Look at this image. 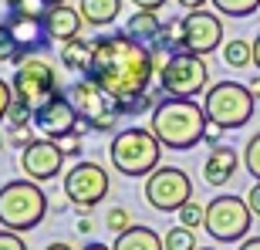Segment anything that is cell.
<instances>
[{"label": "cell", "instance_id": "7bdbcfd3", "mask_svg": "<svg viewBox=\"0 0 260 250\" xmlns=\"http://www.w3.org/2000/svg\"><path fill=\"white\" fill-rule=\"evenodd\" d=\"M0 4H4L7 10H20V4H24V0H0Z\"/></svg>", "mask_w": 260, "mask_h": 250}, {"label": "cell", "instance_id": "7c38bea8", "mask_svg": "<svg viewBox=\"0 0 260 250\" xmlns=\"http://www.w3.org/2000/svg\"><path fill=\"white\" fill-rule=\"evenodd\" d=\"M20 173L34 179V183H51L54 176H61L64 169V149L58 139H34L27 149H20Z\"/></svg>", "mask_w": 260, "mask_h": 250}, {"label": "cell", "instance_id": "7dc6e473", "mask_svg": "<svg viewBox=\"0 0 260 250\" xmlns=\"http://www.w3.org/2000/svg\"><path fill=\"white\" fill-rule=\"evenodd\" d=\"M4 145H7V135H4V132H0V149H4Z\"/></svg>", "mask_w": 260, "mask_h": 250}, {"label": "cell", "instance_id": "bcb514c9", "mask_svg": "<svg viewBox=\"0 0 260 250\" xmlns=\"http://www.w3.org/2000/svg\"><path fill=\"white\" fill-rule=\"evenodd\" d=\"M44 4H48V7H58V4H68V0H44Z\"/></svg>", "mask_w": 260, "mask_h": 250}, {"label": "cell", "instance_id": "277c9868", "mask_svg": "<svg viewBox=\"0 0 260 250\" xmlns=\"http://www.w3.org/2000/svg\"><path fill=\"white\" fill-rule=\"evenodd\" d=\"M166 145L152 135V129H122V132L112 135V145H108V159L115 166V173L128 176V179H139V176H149L159 169V159H162Z\"/></svg>", "mask_w": 260, "mask_h": 250}, {"label": "cell", "instance_id": "ffe728a7", "mask_svg": "<svg viewBox=\"0 0 260 250\" xmlns=\"http://www.w3.org/2000/svg\"><path fill=\"white\" fill-rule=\"evenodd\" d=\"M78 10H81L85 24H91V27H108V24H115V20H118L122 0H81Z\"/></svg>", "mask_w": 260, "mask_h": 250}, {"label": "cell", "instance_id": "f6af8a7d", "mask_svg": "<svg viewBox=\"0 0 260 250\" xmlns=\"http://www.w3.org/2000/svg\"><path fill=\"white\" fill-rule=\"evenodd\" d=\"M250 91H253V95H260V78H253V81H250Z\"/></svg>", "mask_w": 260, "mask_h": 250}, {"label": "cell", "instance_id": "603a6c76", "mask_svg": "<svg viewBox=\"0 0 260 250\" xmlns=\"http://www.w3.org/2000/svg\"><path fill=\"white\" fill-rule=\"evenodd\" d=\"M223 65L226 68H250L253 65V41L230 38L223 44Z\"/></svg>", "mask_w": 260, "mask_h": 250}, {"label": "cell", "instance_id": "ba28073f", "mask_svg": "<svg viewBox=\"0 0 260 250\" xmlns=\"http://www.w3.org/2000/svg\"><path fill=\"white\" fill-rule=\"evenodd\" d=\"M210 85V68L203 61V54L193 51H176L169 54L159 71V88L173 98H196Z\"/></svg>", "mask_w": 260, "mask_h": 250}, {"label": "cell", "instance_id": "60d3db41", "mask_svg": "<svg viewBox=\"0 0 260 250\" xmlns=\"http://www.w3.org/2000/svg\"><path fill=\"white\" fill-rule=\"evenodd\" d=\"M44 250H75V247H71V243H64V240H54V243H48Z\"/></svg>", "mask_w": 260, "mask_h": 250}, {"label": "cell", "instance_id": "3957f363", "mask_svg": "<svg viewBox=\"0 0 260 250\" xmlns=\"http://www.w3.org/2000/svg\"><path fill=\"white\" fill-rule=\"evenodd\" d=\"M48 216V196L34 179H10L0 186V227L14 233L38 230Z\"/></svg>", "mask_w": 260, "mask_h": 250}, {"label": "cell", "instance_id": "6da1fadb", "mask_svg": "<svg viewBox=\"0 0 260 250\" xmlns=\"http://www.w3.org/2000/svg\"><path fill=\"white\" fill-rule=\"evenodd\" d=\"M88 78L115 105H125L132 98L149 95V85L155 78V54L128 30H115L95 38V61L88 68Z\"/></svg>", "mask_w": 260, "mask_h": 250}, {"label": "cell", "instance_id": "b9f144b4", "mask_svg": "<svg viewBox=\"0 0 260 250\" xmlns=\"http://www.w3.org/2000/svg\"><path fill=\"white\" fill-rule=\"evenodd\" d=\"M253 65L260 68V34H257V38H253Z\"/></svg>", "mask_w": 260, "mask_h": 250}, {"label": "cell", "instance_id": "52a82bcc", "mask_svg": "<svg viewBox=\"0 0 260 250\" xmlns=\"http://www.w3.org/2000/svg\"><path fill=\"white\" fill-rule=\"evenodd\" d=\"M10 85H14V98L20 105H27L30 112H41L51 98L61 95L58 71L51 68V61L38 58V54H27V58L17 61V71L10 78Z\"/></svg>", "mask_w": 260, "mask_h": 250}, {"label": "cell", "instance_id": "5b68a950", "mask_svg": "<svg viewBox=\"0 0 260 250\" xmlns=\"http://www.w3.org/2000/svg\"><path fill=\"white\" fill-rule=\"evenodd\" d=\"M250 223H253V210L247 203V196L240 200L233 193H223V196H213L206 203L203 230L216 243H243L250 237Z\"/></svg>", "mask_w": 260, "mask_h": 250}, {"label": "cell", "instance_id": "d590c367", "mask_svg": "<svg viewBox=\"0 0 260 250\" xmlns=\"http://www.w3.org/2000/svg\"><path fill=\"white\" fill-rule=\"evenodd\" d=\"M247 203H250V210H253V216H260V179L250 186V193H247Z\"/></svg>", "mask_w": 260, "mask_h": 250}, {"label": "cell", "instance_id": "cb8c5ba5", "mask_svg": "<svg viewBox=\"0 0 260 250\" xmlns=\"http://www.w3.org/2000/svg\"><path fill=\"white\" fill-rule=\"evenodd\" d=\"M213 10H220L226 17H250L260 10V0H210Z\"/></svg>", "mask_w": 260, "mask_h": 250}, {"label": "cell", "instance_id": "f546056e", "mask_svg": "<svg viewBox=\"0 0 260 250\" xmlns=\"http://www.w3.org/2000/svg\"><path fill=\"white\" fill-rule=\"evenodd\" d=\"M30 118H34V112H30L27 105H20L17 98H14V105H10V112H7L10 129H17V125H30Z\"/></svg>", "mask_w": 260, "mask_h": 250}, {"label": "cell", "instance_id": "4316f807", "mask_svg": "<svg viewBox=\"0 0 260 250\" xmlns=\"http://www.w3.org/2000/svg\"><path fill=\"white\" fill-rule=\"evenodd\" d=\"M243 169H247L253 179H260V132L250 135L247 145H243Z\"/></svg>", "mask_w": 260, "mask_h": 250}, {"label": "cell", "instance_id": "e575fe53", "mask_svg": "<svg viewBox=\"0 0 260 250\" xmlns=\"http://www.w3.org/2000/svg\"><path fill=\"white\" fill-rule=\"evenodd\" d=\"M223 132H226V129H220V125H216V122H206V132H203V142H206V145H210V149H213V145H220Z\"/></svg>", "mask_w": 260, "mask_h": 250}, {"label": "cell", "instance_id": "7402d4cb", "mask_svg": "<svg viewBox=\"0 0 260 250\" xmlns=\"http://www.w3.org/2000/svg\"><path fill=\"white\" fill-rule=\"evenodd\" d=\"M159 27H162V20H159L155 10H135L132 17H128V24H125V30L139 41H155Z\"/></svg>", "mask_w": 260, "mask_h": 250}, {"label": "cell", "instance_id": "d6a6232c", "mask_svg": "<svg viewBox=\"0 0 260 250\" xmlns=\"http://www.w3.org/2000/svg\"><path fill=\"white\" fill-rule=\"evenodd\" d=\"M14 145H20V149H27L30 142H34V135H30V125H17V129H10V135H7Z\"/></svg>", "mask_w": 260, "mask_h": 250}, {"label": "cell", "instance_id": "8fae6325", "mask_svg": "<svg viewBox=\"0 0 260 250\" xmlns=\"http://www.w3.org/2000/svg\"><path fill=\"white\" fill-rule=\"evenodd\" d=\"M68 98H71V105L78 108L81 122H85L91 132H112V129H115V122H118L115 102H112L88 75L78 78L75 85L68 88Z\"/></svg>", "mask_w": 260, "mask_h": 250}, {"label": "cell", "instance_id": "f1b7e54d", "mask_svg": "<svg viewBox=\"0 0 260 250\" xmlns=\"http://www.w3.org/2000/svg\"><path fill=\"white\" fill-rule=\"evenodd\" d=\"M105 227L118 237V233H125L128 227H132V216H128V210H122V206H112V210L105 213Z\"/></svg>", "mask_w": 260, "mask_h": 250}, {"label": "cell", "instance_id": "836d02e7", "mask_svg": "<svg viewBox=\"0 0 260 250\" xmlns=\"http://www.w3.org/2000/svg\"><path fill=\"white\" fill-rule=\"evenodd\" d=\"M58 142H61V149H64V155H75V159H78V155H81V135H64V139H58Z\"/></svg>", "mask_w": 260, "mask_h": 250}, {"label": "cell", "instance_id": "c3c4849f", "mask_svg": "<svg viewBox=\"0 0 260 250\" xmlns=\"http://www.w3.org/2000/svg\"><path fill=\"white\" fill-rule=\"evenodd\" d=\"M200 250H213V247H200Z\"/></svg>", "mask_w": 260, "mask_h": 250}, {"label": "cell", "instance_id": "1f68e13d", "mask_svg": "<svg viewBox=\"0 0 260 250\" xmlns=\"http://www.w3.org/2000/svg\"><path fill=\"white\" fill-rule=\"evenodd\" d=\"M0 250H27L24 237L14 230H0Z\"/></svg>", "mask_w": 260, "mask_h": 250}, {"label": "cell", "instance_id": "ab89813d", "mask_svg": "<svg viewBox=\"0 0 260 250\" xmlns=\"http://www.w3.org/2000/svg\"><path fill=\"white\" fill-rule=\"evenodd\" d=\"M240 250H260V237H247V240L240 243Z\"/></svg>", "mask_w": 260, "mask_h": 250}, {"label": "cell", "instance_id": "484cf974", "mask_svg": "<svg viewBox=\"0 0 260 250\" xmlns=\"http://www.w3.org/2000/svg\"><path fill=\"white\" fill-rule=\"evenodd\" d=\"M24 58V48H20V41L14 38V30L7 27V24H0V61H17Z\"/></svg>", "mask_w": 260, "mask_h": 250}, {"label": "cell", "instance_id": "5bb4252c", "mask_svg": "<svg viewBox=\"0 0 260 250\" xmlns=\"http://www.w3.org/2000/svg\"><path fill=\"white\" fill-rule=\"evenodd\" d=\"M34 125H38L48 139H64V135H75L78 132L81 115H78V108L71 105V98L58 95V98H51L41 112H34Z\"/></svg>", "mask_w": 260, "mask_h": 250}, {"label": "cell", "instance_id": "7a4b0ae2", "mask_svg": "<svg viewBox=\"0 0 260 250\" xmlns=\"http://www.w3.org/2000/svg\"><path fill=\"white\" fill-rule=\"evenodd\" d=\"M206 108L196 105L193 98H162L159 105L149 112V129L166 149L186 152L203 145V132H206Z\"/></svg>", "mask_w": 260, "mask_h": 250}, {"label": "cell", "instance_id": "2e32d148", "mask_svg": "<svg viewBox=\"0 0 260 250\" xmlns=\"http://www.w3.org/2000/svg\"><path fill=\"white\" fill-rule=\"evenodd\" d=\"M41 20H44V30H48L51 41H71L81 34V24H85V17H81V10L71 7V4H58V7H48L44 14H41Z\"/></svg>", "mask_w": 260, "mask_h": 250}, {"label": "cell", "instance_id": "f35d334b", "mask_svg": "<svg viewBox=\"0 0 260 250\" xmlns=\"http://www.w3.org/2000/svg\"><path fill=\"white\" fill-rule=\"evenodd\" d=\"M95 230V223L88 220V216H81V220H78V233H91Z\"/></svg>", "mask_w": 260, "mask_h": 250}, {"label": "cell", "instance_id": "4dcf8cb0", "mask_svg": "<svg viewBox=\"0 0 260 250\" xmlns=\"http://www.w3.org/2000/svg\"><path fill=\"white\" fill-rule=\"evenodd\" d=\"M10 105H14V85H10V81H4V78H0V122H4V118H7Z\"/></svg>", "mask_w": 260, "mask_h": 250}, {"label": "cell", "instance_id": "9c48e42d", "mask_svg": "<svg viewBox=\"0 0 260 250\" xmlns=\"http://www.w3.org/2000/svg\"><path fill=\"white\" fill-rule=\"evenodd\" d=\"M145 200L159 213H179L193 200V179L179 166H159L145 176Z\"/></svg>", "mask_w": 260, "mask_h": 250}, {"label": "cell", "instance_id": "83f0119b", "mask_svg": "<svg viewBox=\"0 0 260 250\" xmlns=\"http://www.w3.org/2000/svg\"><path fill=\"white\" fill-rule=\"evenodd\" d=\"M203 220H206V206H200V203H193V200L179 210V223H183V227H189V230L203 227Z\"/></svg>", "mask_w": 260, "mask_h": 250}, {"label": "cell", "instance_id": "ac0fdd59", "mask_svg": "<svg viewBox=\"0 0 260 250\" xmlns=\"http://www.w3.org/2000/svg\"><path fill=\"white\" fill-rule=\"evenodd\" d=\"M61 65L71 68V71H81V75H88V68H91V61H95V41H85L81 34L71 41H64L61 44Z\"/></svg>", "mask_w": 260, "mask_h": 250}, {"label": "cell", "instance_id": "ee69618b", "mask_svg": "<svg viewBox=\"0 0 260 250\" xmlns=\"http://www.w3.org/2000/svg\"><path fill=\"white\" fill-rule=\"evenodd\" d=\"M81 250H112V247H105V243H85Z\"/></svg>", "mask_w": 260, "mask_h": 250}, {"label": "cell", "instance_id": "30bf717a", "mask_svg": "<svg viewBox=\"0 0 260 250\" xmlns=\"http://www.w3.org/2000/svg\"><path fill=\"white\" fill-rule=\"evenodd\" d=\"M108 190H112V179H108L105 166L91 163V159H78L64 173V196L78 210H95L108 196Z\"/></svg>", "mask_w": 260, "mask_h": 250}, {"label": "cell", "instance_id": "8992f818", "mask_svg": "<svg viewBox=\"0 0 260 250\" xmlns=\"http://www.w3.org/2000/svg\"><path fill=\"white\" fill-rule=\"evenodd\" d=\"M253 91L250 85H240V81H216L213 88H206L203 95V108H206V118L216 122L220 129L233 132V129H243V125L253 118Z\"/></svg>", "mask_w": 260, "mask_h": 250}, {"label": "cell", "instance_id": "44dd1931", "mask_svg": "<svg viewBox=\"0 0 260 250\" xmlns=\"http://www.w3.org/2000/svg\"><path fill=\"white\" fill-rule=\"evenodd\" d=\"M183 34H186L183 17L162 20V27H159V34H155V48L166 51V54H176V51H183Z\"/></svg>", "mask_w": 260, "mask_h": 250}, {"label": "cell", "instance_id": "e0dca14e", "mask_svg": "<svg viewBox=\"0 0 260 250\" xmlns=\"http://www.w3.org/2000/svg\"><path fill=\"white\" fill-rule=\"evenodd\" d=\"M237 166H240V155L233 145H213L210 159L203 163V179L210 186H226L237 173Z\"/></svg>", "mask_w": 260, "mask_h": 250}, {"label": "cell", "instance_id": "8d00e7d4", "mask_svg": "<svg viewBox=\"0 0 260 250\" xmlns=\"http://www.w3.org/2000/svg\"><path fill=\"white\" fill-rule=\"evenodd\" d=\"M139 10H162L166 7V0H132Z\"/></svg>", "mask_w": 260, "mask_h": 250}, {"label": "cell", "instance_id": "9a60e30c", "mask_svg": "<svg viewBox=\"0 0 260 250\" xmlns=\"http://www.w3.org/2000/svg\"><path fill=\"white\" fill-rule=\"evenodd\" d=\"M10 30H14V38L20 41V48H24V58H27L30 51H38L48 44V30H44V20L38 14H24V10H10L7 20H4Z\"/></svg>", "mask_w": 260, "mask_h": 250}, {"label": "cell", "instance_id": "d6986e66", "mask_svg": "<svg viewBox=\"0 0 260 250\" xmlns=\"http://www.w3.org/2000/svg\"><path fill=\"white\" fill-rule=\"evenodd\" d=\"M112 250H166V240L155 230H149V227H135L132 223L125 233L115 237Z\"/></svg>", "mask_w": 260, "mask_h": 250}, {"label": "cell", "instance_id": "4fadbf2b", "mask_svg": "<svg viewBox=\"0 0 260 250\" xmlns=\"http://www.w3.org/2000/svg\"><path fill=\"white\" fill-rule=\"evenodd\" d=\"M186 34H183V51L193 54H213L216 48H223V20L216 17V10H186Z\"/></svg>", "mask_w": 260, "mask_h": 250}, {"label": "cell", "instance_id": "d4e9b609", "mask_svg": "<svg viewBox=\"0 0 260 250\" xmlns=\"http://www.w3.org/2000/svg\"><path fill=\"white\" fill-rule=\"evenodd\" d=\"M162 240H166V250H200V247H196V233L189 230V227H183V223L173 227Z\"/></svg>", "mask_w": 260, "mask_h": 250}, {"label": "cell", "instance_id": "74e56055", "mask_svg": "<svg viewBox=\"0 0 260 250\" xmlns=\"http://www.w3.org/2000/svg\"><path fill=\"white\" fill-rule=\"evenodd\" d=\"M176 4H179L183 10H203L206 4H210V0H176Z\"/></svg>", "mask_w": 260, "mask_h": 250}]
</instances>
